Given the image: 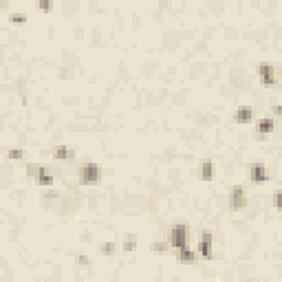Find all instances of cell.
<instances>
[{
  "label": "cell",
  "instance_id": "obj_1",
  "mask_svg": "<svg viewBox=\"0 0 282 282\" xmlns=\"http://www.w3.org/2000/svg\"><path fill=\"white\" fill-rule=\"evenodd\" d=\"M77 181H80V185H97L102 181V168L93 161L82 163L80 172H77Z\"/></svg>",
  "mask_w": 282,
  "mask_h": 282
},
{
  "label": "cell",
  "instance_id": "obj_2",
  "mask_svg": "<svg viewBox=\"0 0 282 282\" xmlns=\"http://www.w3.org/2000/svg\"><path fill=\"white\" fill-rule=\"evenodd\" d=\"M187 236H190V227H187L185 223H174L172 227H170V247H174L176 251L187 247Z\"/></svg>",
  "mask_w": 282,
  "mask_h": 282
},
{
  "label": "cell",
  "instance_id": "obj_3",
  "mask_svg": "<svg viewBox=\"0 0 282 282\" xmlns=\"http://www.w3.org/2000/svg\"><path fill=\"white\" fill-rule=\"evenodd\" d=\"M198 256L205 258V260L214 258V234H209V231L201 234V238H198Z\"/></svg>",
  "mask_w": 282,
  "mask_h": 282
},
{
  "label": "cell",
  "instance_id": "obj_4",
  "mask_svg": "<svg viewBox=\"0 0 282 282\" xmlns=\"http://www.w3.org/2000/svg\"><path fill=\"white\" fill-rule=\"evenodd\" d=\"M229 207L234 209V212H238V209L247 207V192L242 185H234L229 192Z\"/></svg>",
  "mask_w": 282,
  "mask_h": 282
},
{
  "label": "cell",
  "instance_id": "obj_5",
  "mask_svg": "<svg viewBox=\"0 0 282 282\" xmlns=\"http://www.w3.org/2000/svg\"><path fill=\"white\" fill-rule=\"evenodd\" d=\"M258 80L264 86H273L275 84V66L269 62H260L258 64Z\"/></svg>",
  "mask_w": 282,
  "mask_h": 282
},
{
  "label": "cell",
  "instance_id": "obj_6",
  "mask_svg": "<svg viewBox=\"0 0 282 282\" xmlns=\"http://www.w3.org/2000/svg\"><path fill=\"white\" fill-rule=\"evenodd\" d=\"M249 179H251V183H267L269 168L264 163H251L249 165Z\"/></svg>",
  "mask_w": 282,
  "mask_h": 282
},
{
  "label": "cell",
  "instance_id": "obj_7",
  "mask_svg": "<svg viewBox=\"0 0 282 282\" xmlns=\"http://www.w3.org/2000/svg\"><path fill=\"white\" fill-rule=\"evenodd\" d=\"M256 130H258V135H260V137L271 135V132L275 130V119H273V117H262V119H258Z\"/></svg>",
  "mask_w": 282,
  "mask_h": 282
},
{
  "label": "cell",
  "instance_id": "obj_8",
  "mask_svg": "<svg viewBox=\"0 0 282 282\" xmlns=\"http://www.w3.org/2000/svg\"><path fill=\"white\" fill-rule=\"evenodd\" d=\"M53 181H55V176L49 172L44 165H40V170H38V174H36V183L40 185V187H51Z\"/></svg>",
  "mask_w": 282,
  "mask_h": 282
},
{
  "label": "cell",
  "instance_id": "obj_9",
  "mask_svg": "<svg viewBox=\"0 0 282 282\" xmlns=\"http://www.w3.org/2000/svg\"><path fill=\"white\" fill-rule=\"evenodd\" d=\"M234 119H236V124H249V121L253 119V110H251L249 106H240V108H236Z\"/></svg>",
  "mask_w": 282,
  "mask_h": 282
},
{
  "label": "cell",
  "instance_id": "obj_10",
  "mask_svg": "<svg viewBox=\"0 0 282 282\" xmlns=\"http://www.w3.org/2000/svg\"><path fill=\"white\" fill-rule=\"evenodd\" d=\"M198 174H201V181H214V176H216V165L212 161H203Z\"/></svg>",
  "mask_w": 282,
  "mask_h": 282
},
{
  "label": "cell",
  "instance_id": "obj_11",
  "mask_svg": "<svg viewBox=\"0 0 282 282\" xmlns=\"http://www.w3.org/2000/svg\"><path fill=\"white\" fill-rule=\"evenodd\" d=\"M53 157L60 159V161H73L75 152L71 150V148H66V146H55L53 148Z\"/></svg>",
  "mask_w": 282,
  "mask_h": 282
},
{
  "label": "cell",
  "instance_id": "obj_12",
  "mask_svg": "<svg viewBox=\"0 0 282 282\" xmlns=\"http://www.w3.org/2000/svg\"><path fill=\"white\" fill-rule=\"evenodd\" d=\"M176 253H179V260L181 262H194L196 260V251L190 249V247H183V249H179Z\"/></svg>",
  "mask_w": 282,
  "mask_h": 282
},
{
  "label": "cell",
  "instance_id": "obj_13",
  "mask_svg": "<svg viewBox=\"0 0 282 282\" xmlns=\"http://www.w3.org/2000/svg\"><path fill=\"white\" fill-rule=\"evenodd\" d=\"M99 251H102V256H113V253L117 251V245H115V242H102Z\"/></svg>",
  "mask_w": 282,
  "mask_h": 282
},
{
  "label": "cell",
  "instance_id": "obj_14",
  "mask_svg": "<svg viewBox=\"0 0 282 282\" xmlns=\"http://www.w3.org/2000/svg\"><path fill=\"white\" fill-rule=\"evenodd\" d=\"M7 159H11V161H20V159H25V152L18 150V148H11V150H7Z\"/></svg>",
  "mask_w": 282,
  "mask_h": 282
},
{
  "label": "cell",
  "instance_id": "obj_15",
  "mask_svg": "<svg viewBox=\"0 0 282 282\" xmlns=\"http://www.w3.org/2000/svg\"><path fill=\"white\" fill-rule=\"evenodd\" d=\"M38 7L42 14H51L53 11V0H38Z\"/></svg>",
  "mask_w": 282,
  "mask_h": 282
},
{
  "label": "cell",
  "instance_id": "obj_16",
  "mask_svg": "<svg viewBox=\"0 0 282 282\" xmlns=\"http://www.w3.org/2000/svg\"><path fill=\"white\" fill-rule=\"evenodd\" d=\"M9 22H14V25H25V22H27V14H11Z\"/></svg>",
  "mask_w": 282,
  "mask_h": 282
},
{
  "label": "cell",
  "instance_id": "obj_17",
  "mask_svg": "<svg viewBox=\"0 0 282 282\" xmlns=\"http://www.w3.org/2000/svg\"><path fill=\"white\" fill-rule=\"evenodd\" d=\"M150 249L157 251V253H163V251H168V242H152Z\"/></svg>",
  "mask_w": 282,
  "mask_h": 282
},
{
  "label": "cell",
  "instance_id": "obj_18",
  "mask_svg": "<svg viewBox=\"0 0 282 282\" xmlns=\"http://www.w3.org/2000/svg\"><path fill=\"white\" fill-rule=\"evenodd\" d=\"M135 249H137V240H135V236H130V238L124 242V251H135Z\"/></svg>",
  "mask_w": 282,
  "mask_h": 282
},
{
  "label": "cell",
  "instance_id": "obj_19",
  "mask_svg": "<svg viewBox=\"0 0 282 282\" xmlns=\"http://www.w3.org/2000/svg\"><path fill=\"white\" fill-rule=\"evenodd\" d=\"M38 170H40V165H36V163H29V165H27V176H29V179H36Z\"/></svg>",
  "mask_w": 282,
  "mask_h": 282
},
{
  "label": "cell",
  "instance_id": "obj_20",
  "mask_svg": "<svg viewBox=\"0 0 282 282\" xmlns=\"http://www.w3.org/2000/svg\"><path fill=\"white\" fill-rule=\"evenodd\" d=\"M77 262H80V264H91V260H88L86 256H77Z\"/></svg>",
  "mask_w": 282,
  "mask_h": 282
}]
</instances>
